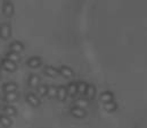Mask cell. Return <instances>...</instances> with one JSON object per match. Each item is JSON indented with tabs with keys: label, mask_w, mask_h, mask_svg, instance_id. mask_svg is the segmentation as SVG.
Instances as JSON below:
<instances>
[{
	"label": "cell",
	"mask_w": 147,
	"mask_h": 128,
	"mask_svg": "<svg viewBox=\"0 0 147 128\" xmlns=\"http://www.w3.org/2000/svg\"><path fill=\"white\" fill-rule=\"evenodd\" d=\"M0 78H1V69H0Z\"/></svg>",
	"instance_id": "25"
},
{
	"label": "cell",
	"mask_w": 147,
	"mask_h": 128,
	"mask_svg": "<svg viewBox=\"0 0 147 128\" xmlns=\"http://www.w3.org/2000/svg\"><path fill=\"white\" fill-rule=\"evenodd\" d=\"M67 90H66V86H64V85H61V86H58L57 87V99L59 100V101H65L66 99H67Z\"/></svg>",
	"instance_id": "12"
},
{
	"label": "cell",
	"mask_w": 147,
	"mask_h": 128,
	"mask_svg": "<svg viewBox=\"0 0 147 128\" xmlns=\"http://www.w3.org/2000/svg\"><path fill=\"white\" fill-rule=\"evenodd\" d=\"M47 96L50 97V99H55V97H57V86H55V85H50V86H48V93H47Z\"/></svg>",
	"instance_id": "23"
},
{
	"label": "cell",
	"mask_w": 147,
	"mask_h": 128,
	"mask_svg": "<svg viewBox=\"0 0 147 128\" xmlns=\"http://www.w3.org/2000/svg\"><path fill=\"white\" fill-rule=\"evenodd\" d=\"M6 59H8V60H10V61H13L15 64H17V63L21 61L20 55L18 53H15V52H11V51H9V52L6 53Z\"/></svg>",
	"instance_id": "20"
},
{
	"label": "cell",
	"mask_w": 147,
	"mask_h": 128,
	"mask_svg": "<svg viewBox=\"0 0 147 128\" xmlns=\"http://www.w3.org/2000/svg\"><path fill=\"white\" fill-rule=\"evenodd\" d=\"M88 105H89V100H87L86 97H80V99H76L74 101V107L86 109Z\"/></svg>",
	"instance_id": "15"
},
{
	"label": "cell",
	"mask_w": 147,
	"mask_h": 128,
	"mask_svg": "<svg viewBox=\"0 0 147 128\" xmlns=\"http://www.w3.org/2000/svg\"><path fill=\"white\" fill-rule=\"evenodd\" d=\"M71 115L73 116L74 118L76 119H82L87 116V111L86 109H82V108H78V107H72L71 108Z\"/></svg>",
	"instance_id": "5"
},
{
	"label": "cell",
	"mask_w": 147,
	"mask_h": 128,
	"mask_svg": "<svg viewBox=\"0 0 147 128\" xmlns=\"http://www.w3.org/2000/svg\"><path fill=\"white\" fill-rule=\"evenodd\" d=\"M66 90H67V94L71 95L72 97L78 94V86H76V83L75 82H71L67 86H66Z\"/></svg>",
	"instance_id": "19"
},
{
	"label": "cell",
	"mask_w": 147,
	"mask_h": 128,
	"mask_svg": "<svg viewBox=\"0 0 147 128\" xmlns=\"http://www.w3.org/2000/svg\"><path fill=\"white\" fill-rule=\"evenodd\" d=\"M2 11H3V15L6 17H11L14 15V5L10 0H6L3 2V6H2Z\"/></svg>",
	"instance_id": "2"
},
{
	"label": "cell",
	"mask_w": 147,
	"mask_h": 128,
	"mask_svg": "<svg viewBox=\"0 0 147 128\" xmlns=\"http://www.w3.org/2000/svg\"><path fill=\"white\" fill-rule=\"evenodd\" d=\"M58 74L62 75L64 78H72L74 76L73 69L69 66H61L58 69Z\"/></svg>",
	"instance_id": "4"
},
{
	"label": "cell",
	"mask_w": 147,
	"mask_h": 128,
	"mask_svg": "<svg viewBox=\"0 0 147 128\" xmlns=\"http://www.w3.org/2000/svg\"><path fill=\"white\" fill-rule=\"evenodd\" d=\"M26 65H28L30 68H39V67L42 65V60H41L40 57L34 56V57H31V58L26 61Z\"/></svg>",
	"instance_id": "11"
},
{
	"label": "cell",
	"mask_w": 147,
	"mask_h": 128,
	"mask_svg": "<svg viewBox=\"0 0 147 128\" xmlns=\"http://www.w3.org/2000/svg\"><path fill=\"white\" fill-rule=\"evenodd\" d=\"M25 99H26V102H28L31 107H34V108L39 107L40 103H41L39 96H37V94H34V93H28Z\"/></svg>",
	"instance_id": "6"
},
{
	"label": "cell",
	"mask_w": 147,
	"mask_h": 128,
	"mask_svg": "<svg viewBox=\"0 0 147 128\" xmlns=\"http://www.w3.org/2000/svg\"><path fill=\"white\" fill-rule=\"evenodd\" d=\"M3 115H6V116H8V117H14V116H16V113H17V110H16V108L15 107H13V105H6V107H3Z\"/></svg>",
	"instance_id": "16"
},
{
	"label": "cell",
	"mask_w": 147,
	"mask_h": 128,
	"mask_svg": "<svg viewBox=\"0 0 147 128\" xmlns=\"http://www.w3.org/2000/svg\"><path fill=\"white\" fill-rule=\"evenodd\" d=\"M43 73L48 76V77H56L58 75V69L55 68L54 66H46L43 68Z\"/></svg>",
	"instance_id": "14"
},
{
	"label": "cell",
	"mask_w": 147,
	"mask_h": 128,
	"mask_svg": "<svg viewBox=\"0 0 147 128\" xmlns=\"http://www.w3.org/2000/svg\"><path fill=\"white\" fill-rule=\"evenodd\" d=\"M11 35V26L8 23H3L0 25V37L2 40L9 39Z\"/></svg>",
	"instance_id": "1"
},
{
	"label": "cell",
	"mask_w": 147,
	"mask_h": 128,
	"mask_svg": "<svg viewBox=\"0 0 147 128\" xmlns=\"http://www.w3.org/2000/svg\"><path fill=\"white\" fill-rule=\"evenodd\" d=\"M17 89H18V86H17V84L14 83V82H8V83L3 84V86H2V91L5 92V94H6V93H14V92H17Z\"/></svg>",
	"instance_id": "8"
},
{
	"label": "cell",
	"mask_w": 147,
	"mask_h": 128,
	"mask_svg": "<svg viewBox=\"0 0 147 128\" xmlns=\"http://www.w3.org/2000/svg\"><path fill=\"white\" fill-rule=\"evenodd\" d=\"M20 97V94L17 92H14V93H6L3 96V100L7 102V103H11V102H15L17 101Z\"/></svg>",
	"instance_id": "18"
},
{
	"label": "cell",
	"mask_w": 147,
	"mask_h": 128,
	"mask_svg": "<svg viewBox=\"0 0 147 128\" xmlns=\"http://www.w3.org/2000/svg\"><path fill=\"white\" fill-rule=\"evenodd\" d=\"M104 109H105V111H107V112H115L116 110H117V103L115 102V101H111L109 103H105L104 104Z\"/></svg>",
	"instance_id": "22"
},
{
	"label": "cell",
	"mask_w": 147,
	"mask_h": 128,
	"mask_svg": "<svg viewBox=\"0 0 147 128\" xmlns=\"http://www.w3.org/2000/svg\"><path fill=\"white\" fill-rule=\"evenodd\" d=\"M9 50L11 52H15V53H21L23 50H24V44L20 41H14L9 44Z\"/></svg>",
	"instance_id": "7"
},
{
	"label": "cell",
	"mask_w": 147,
	"mask_h": 128,
	"mask_svg": "<svg viewBox=\"0 0 147 128\" xmlns=\"http://www.w3.org/2000/svg\"><path fill=\"white\" fill-rule=\"evenodd\" d=\"M37 92L40 96H46L48 93V86L46 84H40L37 87Z\"/></svg>",
	"instance_id": "24"
},
{
	"label": "cell",
	"mask_w": 147,
	"mask_h": 128,
	"mask_svg": "<svg viewBox=\"0 0 147 128\" xmlns=\"http://www.w3.org/2000/svg\"><path fill=\"white\" fill-rule=\"evenodd\" d=\"M76 86H78V94L84 95L86 91H87V87H88V83H86L84 81H81V82L76 83Z\"/></svg>",
	"instance_id": "21"
},
{
	"label": "cell",
	"mask_w": 147,
	"mask_h": 128,
	"mask_svg": "<svg viewBox=\"0 0 147 128\" xmlns=\"http://www.w3.org/2000/svg\"><path fill=\"white\" fill-rule=\"evenodd\" d=\"M99 100L105 104V103H109L111 101H114V94H113V92H111V91H104L100 96H99Z\"/></svg>",
	"instance_id": "13"
},
{
	"label": "cell",
	"mask_w": 147,
	"mask_h": 128,
	"mask_svg": "<svg viewBox=\"0 0 147 128\" xmlns=\"http://www.w3.org/2000/svg\"><path fill=\"white\" fill-rule=\"evenodd\" d=\"M13 121L10 119V117L6 116V115H0V125L3 128H8L11 126Z\"/></svg>",
	"instance_id": "17"
},
{
	"label": "cell",
	"mask_w": 147,
	"mask_h": 128,
	"mask_svg": "<svg viewBox=\"0 0 147 128\" xmlns=\"http://www.w3.org/2000/svg\"><path fill=\"white\" fill-rule=\"evenodd\" d=\"M1 68L5 69L6 71H9V73H14L16 69H17V65L8 59H2L1 60Z\"/></svg>",
	"instance_id": "3"
},
{
	"label": "cell",
	"mask_w": 147,
	"mask_h": 128,
	"mask_svg": "<svg viewBox=\"0 0 147 128\" xmlns=\"http://www.w3.org/2000/svg\"><path fill=\"white\" fill-rule=\"evenodd\" d=\"M40 82H41V78L37 74H31L29 79H28L29 86H31V87H38L40 85Z\"/></svg>",
	"instance_id": "10"
},
{
	"label": "cell",
	"mask_w": 147,
	"mask_h": 128,
	"mask_svg": "<svg viewBox=\"0 0 147 128\" xmlns=\"http://www.w3.org/2000/svg\"><path fill=\"white\" fill-rule=\"evenodd\" d=\"M96 94H97L96 86L92 85V84H88V87H87V91H86L84 97H86L87 100H92V99H95Z\"/></svg>",
	"instance_id": "9"
}]
</instances>
